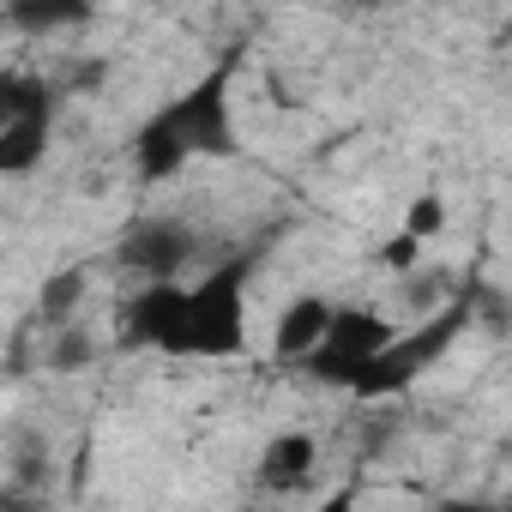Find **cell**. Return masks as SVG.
Returning a JSON list of instances; mask_svg holds the SVG:
<instances>
[{
	"instance_id": "2",
	"label": "cell",
	"mask_w": 512,
	"mask_h": 512,
	"mask_svg": "<svg viewBox=\"0 0 512 512\" xmlns=\"http://www.w3.org/2000/svg\"><path fill=\"white\" fill-rule=\"evenodd\" d=\"M247 272H253V260H229V266L205 272L193 290L175 284L163 356H205V362L241 356L247 350Z\"/></svg>"
},
{
	"instance_id": "9",
	"label": "cell",
	"mask_w": 512,
	"mask_h": 512,
	"mask_svg": "<svg viewBox=\"0 0 512 512\" xmlns=\"http://www.w3.org/2000/svg\"><path fill=\"white\" fill-rule=\"evenodd\" d=\"M314 464H320V446H314L308 434H278V440L266 446V458H260V482L296 488V482H308Z\"/></svg>"
},
{
	"instance_id": "3",
	"label": "cell",
	"mask_w": 512,
	"mask_h": 512,
	"mask_svg": "<svg viewBox=\"0 0 512 512\" xmlns=\"http://www.w3.org/2000/svg\"><path fill=\"white\" fill-rule=\"evenodd\" d=\"M476 320V296H452L434 320H422L410 338H392L380 356H368L362 362V374L350 380V392L356 398H398L404 386H416V374H428L458 338H464V326Z\"/></svg>"
},
{
	"instance_id": "10",
	"label": "cell",
	"mask_w": 512,
	"mask_h": 512,
	"mask_svg": "<svg viewBox=\"0 0 512 512\" xmlns=\"http://www.w3.org/2000/svg\"><path fill=\"white\" fill-rule=\"evenodd\" d=\"M79 302H85V272H79V266H67V272H55V278L37 290V320L61 332V326L79 314Z\"/></svg>"
},
{
	"instance_id": "11",
	"label": "cell",
	"mask_w": 512,
	"mask_h": 512,
	"mask_svg": "<svg viewBox=\"0 0 512 512\" xmlns=\"http://www.w3.org/2000/svg\"><path fill=\"white\" fill-rule=\"evenodd\" d=\"M37 103H55V91L43 79H31V73H0V127H7L13 115H25V109H37Z\"/></svg>"
},
{
	"instance_id": "1",
	"label": "cell",
	"mask_w": 512,
	"mask_h": 512,
	"mask_svg": "<svg viewBox=\"0 0 512 512\" xmlns=\"http://www.w3.org/2000/svg\"><path fill=\"white\" fill-rule=\"evenodd\" d=\"M241 67V49L223 55L205 79H193L175 103H163L139 133H133V163L145 181L181 175L193 157H235V127H229V79Z\"/></svg>"
},
{
	"instance_id": "13",
	"label": "cell",
	"mask_w": 512,
	"mask_h": 512,
	"mask_svg": "<svg viewBox=\"0 0 512 512\" xmlns=\"http://www.w3.org/2000/svg\"><path fill=\"white\" fill-rule=\"evenodd\" d=\"M85 362H91V338L73 332V320H67V326H61V344H55V368L73 374V368H85Z\"/></svg>"
},
{
	"instance_id": "12",
	"label": "cell",
	"mask_w": 512,
	"mask_h": 512,
	"mask_svg": "<svg viewBox=\"0 0 512 512\" xmlns=\"http://www.w3.org/2000/svg\"><path fill=\"white\" fill-rule=\"evenodd\" d=\"M404 229H410L416 241H428V235H440V229H446V205H440L434 193H422V199H416V205L404 211Z\"/></svg>"
},
{
	"instance_id": "14",
	"label": "cell",
	"mask_w": 512,
	"mask_h": 512,
	"mask_svg": "<svg viewBox=\"0 0 512 512\" xmlns=\"http://www.w3.org/2000/svg\"><path fill=\"white\" fill-rule=\"evenodd\" d=\"M416 253H422V241H416V235L404 229V235H398V241L386 247V266H392V272H410V266H416Z\"/></svg>"
},
{
	"instance_id": "7",
	"label": "cell",
	"mask_w": 512,
	"mask_h": 512,
	"mask_svg": "<svg viewBox=\"0 0 512 512\" xmlns=\"http://www.w3.org/2000/svg\"><path fill=\"white\" fill-rule=\"evenodd\" d=\"M326 320H332V302H326V296H296V302L284 308L278 332H272V350H278L284 362H302V356L326 338Z\"/></svg>"
},
{
	"instance_id": "15",
	"label": "cell",
	"mask_w": 512,
	"mask_h": 512,
	"mask_svg": "<svg viewBox=\"0 0 512 512\" xmlns=\"http://www.w3.org/2000/svg\"><path fill=\"white\" fill-rule=\"evenodd\" d=\"M362 7H386V0H362Z\"/></svg>"
},
{
	"instance_id": "4",
	"label": "cell",
	"mask_w": 512,
	"mask_h": 512,
	"mask_svg": "<svg viewBox=\"0 0 512 512\" xmlns=\"http://www.w3.org/2000/svg\"><path fill=\"white\" fill-rule=\"evenodd\" d=\"M392 338H398L392 320H380V314H368V308H332L326 338H320L302 362H308L314 380H326V386H350V380L362 374V362L380 356Z\"/></svg>"
},
{
	"instance_id": "6",
	"label": "cell",
	"mask_w": 512,
	"mask_h": 512,
	"mask_svg": "<svg viewBox=\"0 0 512 512\" xmlns=\"http://www.w3.org/2000/svg\"><path fill=\"white\" fill-rule=\"evenodd\" d=\"M49 139H55V103H37V109L13 115L0 127V175H31L49 157Z\"/></svg>"
},
{
	"instance_id": "5",
	"label": "cell",
	"mask_w": 512,
	"mask_h": 512,
	"mask_svg": "<svg viewBox=\"0 0 512 512\" xmlns=\"http://www.w3.org/2000/svg\"><path fill=\"white\" fill-rule=\"evenodd\" d=\"M199 253H205V241H199L187 223H175V217H151V223H133V229H127V241H121V266L139 272V278L151 284V278H175V272H187Z\"/></svg>"
},
{
	"instance_id": "8",
	"label": "cell",
	"mask_w": 512,
	"mask_h": 512,
	"mask_svg": "<svg viewBox=\"0 0 512 512\" xmlns=\"http://www.w3.org/2000/svg\"><path fill=\"white\" fill-rule=\"evenodd\" d=\"M97 13V0H13L7 25L25 37H55V31H79Z\"/></svg>"
}]
</instances>
